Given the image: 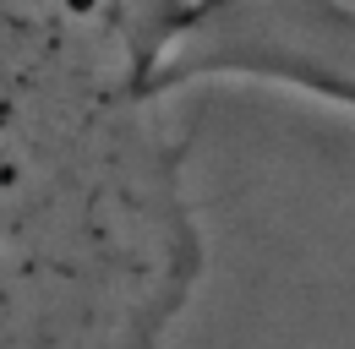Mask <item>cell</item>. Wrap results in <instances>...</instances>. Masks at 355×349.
Here are the masks:
<instances>
[{
    "instance_id": "cell-2",
    "label": "cell",
    "mask_w": 355,
    "mask_h": 349,
    "mask_svg": "<svg viewBox=\"0 0 355 349\" xmlns=\"http://www.w3.org/2000/svg\"><path fill=\"white\" fill-rule=\"evenodd\" d=\"M175 87L252 82L355 115V0H142Z\"/></svg>"
},
{
    "instance_id": "cell-1",
    "label": "cell",
    "mask_w": 355,
    "mask_h": 349,
    "mask_svg": "<svg viewBox=\"0 0 355 349\" xmlns=\"http://www.w3.org/2000/svg\"><path fill=\"white\" fill-rule=\"evenodd\" d=\"M142 0H0V349H164L202 278Z\"/></svg>"
}]
</instances>
